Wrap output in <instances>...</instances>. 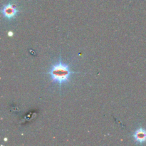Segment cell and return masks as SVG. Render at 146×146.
<instances>
[{
  "mask_svg": "<svg viewBox=\"0 0 146 146\" xmlns=\"http://www.w3.org/2000/svg\"><path fill=\"white\" fill-rule=\"evenodd\" d=\"M134 140L138 143H144L146 142V130L143 128H138L133 135Z\"/></svg>",
  "mask_w": 146,
  "mask_h": 146,
  "instance_id": "obj_3",
  "label": "cell"
},
{
  "mask_svg": "<svg viewBox=\"0 0 146 146\" xmlns=\"http://www.w3.org/2000/svg\"><path fill=\"white\" fill-rule=\"evenodd\" d=\"M1 14H3L5 18L7 19H12L17 16L19 13V9H17V6L13 3H8L7 4H4L1 8Z\"/></svg>",
  "mask_w": 146,
  "mask_h": 146,
  "instance_id": "obj_2",
  "label": "cell"
},
{
  "mask_svg": "<svg viewBox=\"0 0 146 146\" xmlns=\"http://www.w3.org/2000/svg\"><path fill=\"white\" fill-rule=\"evenodd\" d=\"M8 35H9V36H13V32H12V31H9Z\"/></svg>",
  "mask_w": 146,
  "mask_h": 146,
  "instance_id": "obj_4",
  "label": "cell"
},
{
  "mask_svg": "<svg viewBox=\"0 0 146 146\" xmlns=\"http://www.w3.org/2000/svg\"><path fill=\"white\" fill-rule=\"evenodd\" d=\"M47 74H49L52 83H57L61 91V86L63 84L69 83L71 76L73 74H79V72L73 71L70 69L69 64L63 62L61 56L60 54L59 60L57 63L53 64L48 70Z\"/></svg>",
  "mask_w": 146,
  "mask_h": 146,
  "instance_id": "obj_1",
  "label": "cell"
}]
</instances>
